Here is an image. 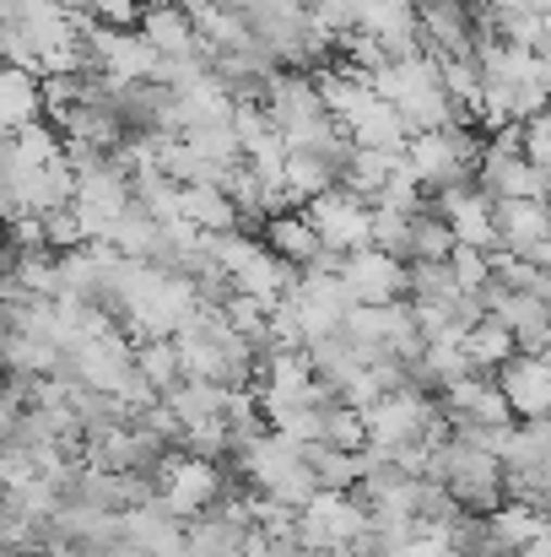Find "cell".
<instances>
[{
	"label": "cell",
	"mask_w": 551,
	"mask_h": 557,
	"mask_svg": "<svg viewBox=\"0 0 551 557\" xmlns=\"http://www.w3.org/2000/svg\"><path fill=\"white\" fill-rule=\"evenodd\" d=\"M141 33H147V44L158 49V54H195L200 49V22H195V11L189 5H152L147 16H141Z\"/></svg>",
	"instance_id": "cell-12"
},
{
	"label": "cell",
	"mask_w": 551,
	"mask_h": 557,
	"mask_svg": "<svg viewBox=\"0 0 551 557\" xmlns=\"http://www.w3.org/2000/svg\"><path fill=\"white\" fill-rule=\"evenodd\" d=\"M411 233H416V216L400 211V206H373V244L411 260Z\"/></svg>",
	"instance_id": "cell-20"
},
{
	"label": "cell",
	"mask_w": 551,
	"mask_h": 557,
	"mask_svg": "<svg viewBox=\"0 0 551 557\" xmlns=\"http://www.w3.org/2000/svg\"><path fill=\"white\" fill-rule=\"evenodd\" d=\"M309 466L320 471V487H336V493H358L367 476V449L352 455V449H336V444H309L303 449Z\"/></svg>",
	"instance_id": "cell-15"
},
{
	"label": "cell",
	"mask_w": 551,
	"mask_h": 557,
	"mask_svg": "<svg viewBox=\"0 0 551 557\" xmlns=\"http://www.w3.org/2000/svg\"><path fill=\"white\" fill-rule=\"evenodd\" d=\"M449 271L460 282V293H481L498 282V265H492V249H476V244H454L449 255Z\"/></svg>",
	"instance_id": "cell-21"
},
{
	"label": "cell",
	"mask_w": 551,
	"mask_h": 557,
	"mask_svg": "<svg viewBox=\"0 0 551 557\" xmlns=\"http://www.w3.org/2000/svg\"><path fill=\"white\" fill-rule=\"evenodd\" d=\"M465 352H471V363L481 373H498V369H509L525 347H519V336H514L503 320L487 314V320H476V325L465 331Z\"/></svg>",
	"instance_id": "cell-13"
},
{
	"label": "cell",
	"mask_w": 551,
	"mask_h": 557,
	"mask_svg": "<svg viewBox=\"0 0 551 557\" xmlns=\"http://www.w3.org/2000/svg\"><path fill=\"white\" fill-rule=\"evenodd\" d=\"M400 158H405V152H373V147H358V152L347 158V169H341V185L367 195V200H378Z\"/></svg>",
	"instance_id": "cell-17"
},
{
	"label": "cell",
	"mask_w": 551,
	"mask_h": 557,
	"mask_svg": "<svg viewBox=\"0 0 551 557\" xmlns=\"http://www.w3.org/2000/svg\"><path fill=\"white\" fill-rule=\"evenodd\" d=\"M87 16H92L98 27H141L147 5H141V0H87Z\"/></svg>",
	"instance_id": "cell-24"
},
{
	"label": "cell",
	"mask_w": 551,
	"mask_h": 557,
	"mask_svg": "<svg viewBox=\"0 0 551 557\" xmlns=\"http://www.w3.org/2000/svg\"><path fill=\"white\" fill-rule=\"evenodd\" d=\"M551 531V515L541 504H530V498H503L492 515H487V536H492V547L498 553H525L530 542H541Z\"/></svg>",
	"instance_id": "cell-6"
},
{
	"label": "cell",
	"mask_w": 551,
	"mask_h": 557,
	"mask_svg": "<svg viewBox=\"0 0 551 557\" xmlns=\"http://www.w3.org/2000/svg\"><path fill=\"white\" fill-rule=\"evenodd\" d=\"M136 369L147 373L163 395L184 384V352H179V336H147V342H136Z\"/></svg>",
	"instance_id": "cell-16"
},
{
	"label": "cell",
	"mask_w": 551,
	"mask_h": 557,
	"mask_svg": "<svg viewBox=\"0 0 551 557\" xmlns=\"http://www.w3.org/2000/svg\"><path fill=\"white\" fill-rule=\"evenodd\" d=\"M43 76L27 65H5L0 71V125L5 131H27L33 120H43Z\"/></svg>",
	"instance_id": "cell-9"
},
{
	"label": "cell",
	"mask_w": 551,
	"mask_h": 557,
	"mask_svg": "<svg viewBox=\"0 0 551 557\" xmlns=\"http://www.w3.org/2000/svg\"><path fill=\"white\" fill-rule=\"evenodd\" d=\"M43 238H49L54 255H71V249L92 244V238H87V222H82L76 206H54V211H43Z\"/></svg>",
	"instance_id": "cell-23"
},
{
	"label": "cell",
	"mask_w": 551,
	"mask_h": 557,
	"mask_svg": "<svg viewBox=\"0 0 551 557\" xmlns=\"http://www.w3.org/2000/svg\"><path fill=\"white\" fill-rule=\"evenodd\" d=\"M498 233H503V249L514 255H536V244L551 238V195H536V200H498Z\"/></svg>",
	"instance_id": "cell-7"
},
{
	"label": "cell",
	"mask_w": 551,
	"mask_h": 557,
	"mask_svg": "<svg viewBox=\"0 0 551 557\" xmlns=\"http://www.w3.org/2000/svg\"><path fill=\"white\" fill-rule=\"evenodd\" d=\"M309 557H358L352 547H330V553H309Z\"/></svg>",
	"instance_id": "cell-26"
},
{
	"label": "cell",
	"mask_w": 551,
	"mask_h": 557,
	"mask_svg": "<svg viewBox=\"0 0 551 557\" xmlns=\"http://www.w3.org/2000/svg\"><path fill=\"white\" fill-rule=\"evenodd\" d=\"M184 216H189L200 233H227V227H243L238 200H233L222 185H184Z\"/></svg>",
	"instance_id": "cell-14"
},
{
	"label": "cell",
	"mask_w": 551,
	"mask_h": 557,
	"mask_svg": "<svg viewBox=\"0 0 551 557\" xmlns=\"http://www.w3.org/2000/svg\"><path fill=\"white\" fill-rule=\"evenodd\" d=\"M367 531H373V509H367L358 493H336V487H320V498L298 515V542H303V553L358 547Z\"/></svg>",
	"instance_id": "cell-1"
},
{
	"label": "cell",
	"mask_w": 551,
	"mask_h": 557,
	"mask_svg": "<svg viewBox=\"0 0 551 557\" xmlns=\"http://www.w3.org/2000/svg\"><path fill=\"white\" fill-rule=\"evenodd\" d=\"M519 557H551V531H547V536H541V542H530V547H525V553H519Z\"/></svg>",
	"instance_id": "cell-25"
},
{
	"label": "cell",
	"mask_w": 551,
	"mask_h": 557,
	"mask_svg": "<svg viewBox=\"0 0 551 557\" xmlns=\"http://www.w3.org/2000/svg\"><path fill=\"white\" fill-rule=\"evenodd\" d=\"M249 531H254V525H238L233 515L205 509V515H195V520L184 525V547L195 557H243L249 553Z\"/></svg>",
	"instance_id": "cell-8"
},
{
	"label": "cell",
	"mask_w": 551,
	"mask_h": 557,
	"mask_svg": "<svg viewBox=\"0 0 551 557\" xmlns=\"http://www.w3.org/2000/svg\"><path fill=\"white\" fill-rule=\"evenodd\" d=\"M184 449L189 455H205V460H227L238 444H233V422H227V411L222 417H200V422H189L184 428Z\"/></svg>",
	"instance_id": "cell-19"
},
{
	"label": "cell",
	"mask_w": 551,
	"mask_h": 557,
	"mask_svg": "<svg viewBox=\"0 0 551 557\" xmlns=\"http://www.w3.org/2000/svg\"><path fill=\"white\" fill-rule=\"evenodd\" d=\"M503 557H514V553H503Z\"/></svg>",
	"instance_id": "cell-27"
},
{
	"label": "cell",
	"mask_w": 551,
	"mask_h": 557,
	"mask_svg": "<svg viewBox=\"0 0 551 557\" xmlns=\"http://www.w3.org/2000/svg\"><path fill=\"white\" fill-rule=\"evenodd\" d=\"M503 395L514 400V417L530 422V417H551V363L541 352H519L509 369H498Z\"/></svg>",
	"instance_id": "cell-5"
},
{
	"label": "cell",
	"mask_w": 551,
	"mask_h": 557,
	"mask_svg": "<svg viewBox=\"0 0 551 557\" xmlns=\"http://www.w3.org/2000/svg\"><path fill=\"white\" fill-rule=\"evenodd\" d=\"M325 444L363 455L367 444H373V428H367V411H363V406H352V400H336V406L325 411Z\"/></svg>",
	"instance_id": "cell-18"
},
{
	"label": "cell",
	"mask_w": 551,
	"mask_h": 557,
	"mask_svg": "<svg viewBox=\"0 0 551 557\" xmlns=\"http://www.w3.org/2000/svg\"><path fill=\"white\" fill-rule=\"evenodd\" d=\"M303 211H309V222L320 227L325 249H336V255H352V249H367V244H373V200L358 195V189L336 185V189H325V195H314Z\"/></svg>",
	"instance_id": "cell-2"
},
{
	"label": "cell",
	"mask_w": 551,
	"mask_h": 557,
	"mask_svg": "<svg viewBox=\"0 0 551 557\" xmlns=\"http://www.w3.org/2000/svg\"><path fill=\"white\" fill-rule=\"evenodd\" d=\"M454 227L438 216V211H422L416 216V233H411V260H449L454 255Z\"/></svg>",
	"instance_id": "cell-22"
},
{
	"label": "cell",
	"mask_w": 551,
	"mask_h": 557,
	"mask_svg": "<svg viewBox=\"0 0 551 557\" xmlns=\"http://www.w3.org/2000/svg\"><path fill=\"white\" fill-rule=\"evenodd\" d=\"M260 238L281 255V260H292V265H314L320 260V249H325V238H320V227L309 222V211H276V216H265V227H260Z\"/></svg>",
	"instance_id": "cell-10"
},
{
	"label": "cell",
	"mask_w": 551,
	"mask_h": 557,
	"mask_svg": "<svg viewBox=\"0 0 551 557\" xmlns=\"http://www.w3.org/2000/svg\"><path fill=\"white\" fill-rule=\"evenodd\" d=\"M341 276L352 282V293H358L363 304H395V298L411 293V260H400V255H389V249H378V244L352 249L347 265H341Z\"/></svg>",
	"instance_id": "cell-3"
},
{
	"label": "cell",
	"mask_w": 551,
	"mask_h": 557,
	"mask_svg": "<svg viewBox=\"0 0 551 557\" xmlns=\"http://www.w3.org/2000/svg\"><path fill=\"white\" fill-rule=\"evenodd\" d=\"M347 136L358 147H373V152H405L411 147V125H405L400 103H389V98H373L358 120H347Z\"/></svg>",
	"instance_id": "cell-11"
},
{
	"label": "cell",
	"mask_w": 551,
	"mask_h": 557,
	"mask_svg": "<svg viewBox=\"0 0 551 557\" xmlns=\"http://www.w3.org/2000/svg\"><path fill=\"white\" fill-rule=\"evenodd\" d=\"M476 185L487 189V195H498V200H536V195H551L547 169H541L536 158H525V152H498V147L481 152Z\"/></svg>",
	"instance_id": "cell-4"
}]
</instances>
